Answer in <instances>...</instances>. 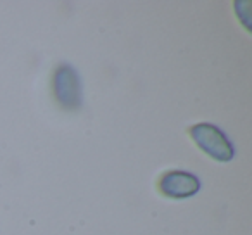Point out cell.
I'll use <instances>...</instances> for the list:
<instances>
[{
	"label": "cell",
	"mask_w": 252,
	"mask_h": 235,
	"mask_svg": "<svg viewBox=\"0 0 252 235\" xmlns=\"http://www.w3.org/2000/svg\"><path fill=\"white\" fill-rule=\"evenodd\" d=\"M190 137L193 138L197 145L206 152L207 156L214 158L216 161L226 163L233 158L235 149L231 142L226 138V135L220 130L218 127L209 123H199L193 125L189 130Z\"/></svg>",
	"instance_id": "obj_1"
},
{
	"label": "cell",
	"mask_w": 252,
	"mask_h": 235,
	"mask_svg": "<svg viewBox=\"0 0 252 235\" xmlns=\"http://www.w3.org/2000/svg\"><path fill=\"white\" fill-rule=\"evenodd\" d=\"M158 187L161 194L173 199H185L199 192L200 182L195 175L187 171H166L159 178Z\"/></svg>",
	"instance_id": "obj_3"
},
{
	"label": "cell",
	"mask_w": 252,
	"mask_h": 235,
	"mask_svg": "<svg viewBox=\"0 0 252 235\" xmlns=\"http://www.w3.org/2000/svg\"><path fill=\"white\" fill-rule=\"evenodd\" d=\"M54 94L64 109L76 111L81 105V83L69 64H61L54 73Z\"/></svg>",
	"instance_id": "obj_2"
}]
</instances>
